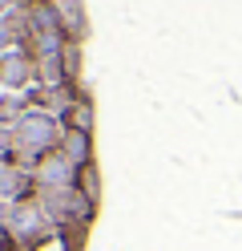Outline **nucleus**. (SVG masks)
<instances>
[{
    "label": "nucleus",
    "mask_w": 242,
    "mask_h": 251,
    "mask_svg": "<svg viewBox=\"0 0 242 251\" xmlns=\"http://www.w3.org/2000/svg\"><path fill=\"white\" fill-rule=\"evenodd\" d=\"M16 142L28 146V158H37V154H44L48 146L57 142V122L48 114H28L16 122Z\"/></svg>",
    "instance_id": "obj_1"
}]
</instances>
